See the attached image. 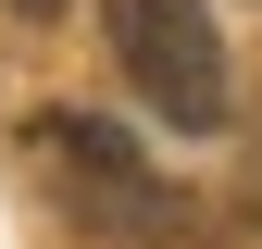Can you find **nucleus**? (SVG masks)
<instances>
[{
    "label": "nucleus",
    "instance_id": "1",
    "mask_svg": "<svg viewBox=\"0 0 262 249\" xmlns=\"http://www.w3.org/2000/svg\"><path fill=\"white\" fill-rule=\"evenodd\" d=\"M113 13V62L138 75V100L187 137L225 124V38H212V0H100Z\"/></svg>",
    "mask_w": 262,
    "mask_h": 249
},
{
    "label": "nucleus",
    "instance_id": "2",
    "mask_svg": "<svg viewBox=\"0 0 262 249\" xmlns=\"http://www.w3.org/2000/svg\"><path fill=\"white\" fill-rule=\"evenodd\" d=\"M38 150H50L62 200H75V225H100V237H162V225H175V187L138 162L125 124H100V112H50Z\"/></svg>",
    "mask_w": 262,
    "mask_h": 249
},
{
    "label": "nucleus",
    "instance_id": "3",
    "mask_svg": "<svg viewBox=\"0 0 262 249\" xmlns=\"http://www.w3.org/2000/svg\"><path fill=\"white\" fill-rule=\"evenodd\" d=\"M13 13H25V25H50V13H62V0H13Z\"/></svg>",
    "mask_w": 262,
    "mask_h": 249
}]
</instances>
